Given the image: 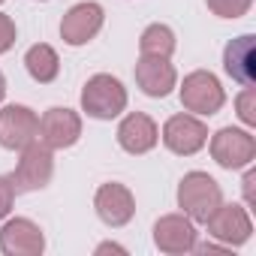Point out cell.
Listing matches in <instances>:
<instances>
[{
    "instance_id": "1",
    "label": "cell",
    "mask_w": 256,
    "mask_h": 256,
    "mask_svg": "<svg viewBox=\"0 0 256 256\" xmlns=\"http://www.w3.org/2000/svg\"><path fill=\"white\" fill-rule=\"evenodd\" d=\"M126 88L112 72H96L82 88V112L94 120H114L126 112Z\"/></svg>"
},
{
    "instance_id": "2",
    "label": "cell",
    "mask_w": 256,
    "mask_h": 256,
    "mask_svg": "<svg viewBox=\"0 0 256 256\" xmlns=\"http://www.w3.org/2000/svg\"><path fill=\"white\" fill-rule=\"evenodd\" d=\"M223 202L220 184L208 172H187L178 181V208L193 223H205Z\"/></svg>"
},
{
    "instance_id": "3",
    "label": "cell",
    "mask_w": 256,
    "mask_h": 256,
    "mask_svg": "<svg viewBox=\"0 0 256 256\" xmlns=\"http://www.w3.org/2000/svg\"><path fill=\"white\" fill-rule=\"evenodd\" d=\"M178 96H181V106L190 114H199V118H211L226 106V90H223L220 78L211 70L187 72L184 82L178 84Z\"/></svg>"
},
{
    "instance_id": "4",
    "label": "cell",
    "mask_w": 256,
    "mask_h": 256,
    "mask_svg": "<svg viewBox=\"0 0 256 256\" xmlns=\"http://www.w3.org/2000/svg\"><path fill=\"white\" fill-rule=\"evenodd\" d=\"M211 160L226 172H241L256 160V139L247 126H223L214 136H208Z\"/></svg>"
},
{
    "instance_id": "5",
    "label": "cell",
    "mask_w": 256,
    "mask_h": 256,
    "mask_svg": "<svg viewBox=\"0 0 256 256\" xmlns=\"http://www.w3.org/2000/svg\"><path fill=\"white\" fill-rule=\"evenodd\" d=\"M10 178H12L18 193L46 190L52 184V178H54V151L48 145H42L40 139L24 145L18 151V163H16V172Z\"/></svg>"
},
{
    "instance_id": "6",
    "label": "cell",
    "mask_w": 256,
    "mask_h": 256,
    "mask_svg": "<svg viewBox=\"0 0 256 256\" xmlns=\"http://www.w3.org/2000/svg\"><path fill=\"white\" fill-rule=\"evenodd\" d=\"M208 124L199 118V114H190V112H181V114H172L163 130H160V142L178 154V157H193L199 154L205 145H208Z\"/></svg>"
},
{
    "instance_id": "7",
    "label": "cell",
    "mask_w": 256,
    "mask_h": 256,
    "mask_svg": "<svg viewBox=\"0 0 256 256\" xmlns=\"http://www.w3.org/2000/svg\"><path fill=\"white\" fill-rule=\"evenodd\" d=\"M208 226V235L226 247H244L253 235V217H250V208L241 205V202H220V208L205 220Z\"/></svg>"
},
{
    "instance_id": "8",
    "label": "cell",
    "mask_w": 256,
    "mask_h": 256,
    "mask_svg": "<svg viewBox=\"0 0 256 256\" xmlns=\"http://www.w3.org/2000/svg\"><path fill=\"white\" fill-rule=\"evenodd\" d=\"M36 139H40V114L30 106L10 102L0 108V148L22 151Z\"/></svg>"
},
{
    "instance_id": "9",
    "label": "cell",
    "mask_w": 256,
    "mask_h": 256,
    "mask_svg": "<svg viewBox=\"0 0 256 256\" xmlns=\"http://www.w3.org/2000/svg\"><path fill=\"white\" fill-rule=\"evenodd\" d=\"M94 211L108 229H120L136 217V196L120 181H106L94 193Z\"/></svg>"
},
{
    "instance_id": "10",
    "label": "cell",
    "mask_w": 256,
    "mask_h": 256,
    "mask_svg": "<svg viewBox=\"0 0 256 256\" xmlns=\"http://www.w3.org/2000/svg\"><path fill=\"white\" fill-rule=\"evenodd\" d=\"M106 24V10L96 0H82V4L70 6L60 18V40L72 48L88 46Z\"/></svg>"
},
{
    "instance_id": "11",
    "label": "cell",
    "mask_w": 256,
    "mask_h": 256,
    "mask_svg": "<svg viewBox=\"0 0 256 256\" xmlns=\"http://www.w3.org/2000/svg\"><path fill=\"white\" fill-rule=\"evenodd\" d=\"M82 139V114L66 106H52L40 118V142L52 151H66Z\"/></svg>"
},
{
    "instance_id": "12",
    "label": "cell",
    "mask_w": 256,
    "mask_h": 256,
    "mask_svg": "<svg viewBox=\"0 0 256 256\" xmlns=\"http://www.w3.org/2000/svg\"><path fill=\"white\" fill-rule=\"evenodd\" d=\"M46 250V235L30 217H6L0 226V253L4 256H40Z\"/></svg>"
},
{
    "instance_id": "13",
    "label": "cell",
    "mask_w": 256,
    "mask_h": 256,
    "mask_svg": "<svg viewBox=\"0 0 256 256\" xmlns=\"http://www.w3.org/2000/svg\"><path fill=\"white\" fill-rule=\"evenodd\" d=\"M196 241H199V232L187 214H163L154 223V244L160 253L184 256V253H193Z\"/></svg>"
},
{
    "instance_id": "14",
    "label": "cell",
    "mask_w": 256,
    "mask_h": 256,
    "mask_svg": "<svg viewBox=\"0 0 256 256\" xmlns=\"http://www.w3.org/2000/svg\"><path fill=\"white\" fill-rule=\"evenodd\" d=\"M160 142V126L151 114L145 112H130L124 114L120 124H118V145L133 154V157H142V154H151Z\"/></svg>"
},
{
    "instance_id": "15",
    "label": "cell",
    "mask_w": 256,
    "mask_h": 256,
    "mask_svg": "<svg viewBox=\"0 0 256 256\" xmlns=\"http://www.w3.org/2000/svg\"><path fill=\"white\" fill-rule=\"evenodd\" d=\"M136 84L145 96H154V100H163L169 96L175 88H178V70L172 64V58H151V54H142L136 60Z\"/></svg>"
},
{
    "instance_id": "16",
    "label": "cell",
    "mask_w": 256,
    "mask_h": 256,
    "mask_svg": "<svg viewBox=\"0 0 256 256\" xmlns=\"http://www.w3.org/2000/svg\"><path fill=\"white\" fill-rule=\"evenodd\" d=\"M223 70L241 88L256 84V36L253 34H241V36L226 42V48H223Z\"/></svg>"
},
{
    "instance_id": "17",
    "label": "cell",
    "mask_w": 256,
    "mask_h": 256,
    "mask_svg": "<svg viewBox=\"0 0 256 256\" xmlns=\"http://www.w3.org/2000/svg\"><path fill=\"white\" fill-rule=\"evenodd\" d=\"M24 70L34 82L40 84H52L60 76V54L48 46V42H36L24 52Z\"/></svg>"
},
{
    "instance_id": "18",
    "label": "cell",
    "mask_w": 256,
    "mask_h": 256,
    "mask_svg": "<svg viewBox=\"0 0 256 256\" xmlns=\"http://www.w3.org/2000/svg\"><path fill=\"white\" fill-rule=\"evenodd\" d=\"M175 48H178V36H175V30H172L169 24L154 22V24H148V28L142 30V36H139V52H142V54H151V58H172Z\"/></svg>"
},
{
    "instance_id": "19",
    "label": "cell",
    "mask_w": 256,
    "mask_h": 256,
    "mask_svg": "<svg viewBox=\"0 0 256 256\" xmlns=\"http://www.w3.org/2000/svg\"><path fill=\"white\" fill-rule=\"evenodd\" d=\"M205 6L217 16V18H226V22H235V18H244L253 6V0H205Z\"/></svg>"
},
{
    "instance_id": "20",
    "label": "cell",
    "mask_w": 256,
    "mask_h": 256,
    "mask_svg": "<svg viewBox=\"0 0 256 256\" xmlns=\"http://www.w3.org/2000/svg\"><path fill=\"white\" fill-rule=\"evenodd\" d=\"M235 112H238V118H241V124L247 130L256 126V88L253 84L241 88V94L235 96Z\"/></svg>"
},
{
    "instance_id": "21",
    "label": "cell",
    "mask_w": 256,
    "mask_h": 256,
    "mask_svg": "<svg viewBox=\"0 0 256 256\" xmlns=\"http://www.w3.org/2000/svg\"><path fill=\"white\" fill-rule=\"evenodd\" d=\"M16 184L10 175H0V220H6L12 214V205H16Z\"/></svg>"
},
{
    "instance_id": "22",
    "label": "cell",
    "mask_w": 256,
    "mask_h": 256,
    "mask_svg": "<svg viewBox=\"0 0 256 256\" xmlns=\"http://www.w3.org/2000/svg\"><path fill=\"white\" fill-rule=\"evenodd\" d=\"M16 36H18L16 22H12L6 12H0V54H6V52L16 46Z\"/></svg>"
},
{
    "instance_id": "23",
    "label": "cell",
    "mask_w": 256,
    "mask_h": 256,
    "mask_svg": "<svg viewBox=\"0 0 256 256\" xmlns=\"http://www.w3.org/2000/svg\"><path fill=\"white\" fill-rule=\"evenodd\" d=\"M241 190H244V205L253 211V208H256V169H253V163H250V166H244Z\"/></svg>"
},
{
    "instance_id": "24",
    "label": "cell",
    "mask_w": 256,
    "mask_h": 256,
    "mask_svg": "<svg viewBox=\"0 0 256 256\" xmlns=\"http://www.w3.org/2000/svg\"><path fill=\"white\" fill-rule=\"evenodd\" d=\"M94 253H96V256H102V253H120V256H126V247H120V244H114V241H102V244H96Z\"/></svg>"
},
{
    "instance_id": "25",
    "label": "cell",
    "mask_w": 256,
    "mask_h": 256,
    "mask_svg": "<svg viewBox=\"0 0 256 256\" xmlns=\"http://www.w3.org/2000/svg\"><path fill=\"white\" fill-rule=\"evenodd\" d=\"M4 100H6V76L0 72V102H4Z\"/></svg>"
},
{
    "instance_id": "26",
    "label": "cell",
    "mask_w": 256,
    "mask_h": 256,
    "mask_svg": "<svg viewBox=\"0 0 256 256\" xmlns=\"http://www.w3.org/2000/svg\"><path fill=\"white\" fill-rule=\"evenodd\" d=\"M40 4H48V0H40Z\"/></svg>"
},
{
    "instance_id": "27",
    "label": "cell",
    "mask_w": 256,
    "mask_h": 256,
    "mask_svg": "<svg viewBox=\"0 0 256 256\" xmlns=\"http://www.w3.org/2000/svg\"><path fill=\"white\" fill-rule=\"evenodd\" d=\"M0 4H6V0H0Z\"/></svg>"
}]
</instances>
